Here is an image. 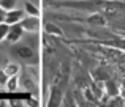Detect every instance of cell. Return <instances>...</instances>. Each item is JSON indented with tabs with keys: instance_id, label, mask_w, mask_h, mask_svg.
Returning <instances> with one entry per match:
<instances>
[{
	"instance_id": "52a82bcc",
	"label": "cell",
	"mask_w": 125,
	"mask_h": 107,
	"mask_svg": "<svg viewBox=\"0 0 125 107\" xmlns=\"http://www.w3.org/2000/svg\"><path fill=\"white\" fill-rule=\"evenodd\" d=\"M24 8H25V11H27L30 16H40V9H38L37 6L33 5V3L25 2V3H24Z\"/></svg>"
},
{
	"instance_id": "6da1fadb",
	"label": "cell",
	"mask_w": 125,
	"mask_h": 107,
	"mask_svg": "<svg viewBox=\"0 0 125 107\" xmlns=\"http://www.w3.org/2000/svg\"><path fill=\"white\" fill-rule=\"evenodd\" d=\"M10 52H11L13 55H16L19 60H22L27 65H37L38 63L37 52H35L32 47H29V46H14V47H11Z\"/></svg>"
},
{
	"instance_id": "7c38bea8",
	"label": "cell",
	"mask_w": 125,
	"mask_h": 107,
	"mask_svg": "<svg viewBox=\"0 0 125 107\" xmlns=\"http://www.w3.org/2000/svg\"><path fill=\"white\" fill-rule=\"evenodd\" d=\"M85 98L90 99V101H94V102H97V98H94V95H92L90 90H85Z\"/></svg>"
},
{
	"instance_id": "ba28073f",
	"label": "cell",
	"mask_w": 125,
	"mask_h": 107,
	"mask_svg": "<svg viewBox=\"0 0 125 107\" xmlns=\"http://www.w3.org/2000/svg\"><path fill=\"white\" fill-rule=\"evenodd\" d=\"M8 32H10V24H6V22H0V41L6 40Z\"/></svg>"
},
{
	"instance_id": "277c9868",
	"label": "cell",
	"mask_w": 125,
	"mask_h": 107,
	"mask_svg": "<svg viewBox=\"0 0 125 107\" xmlns=\"http://www.w3.org/2000/svg\"><path fill=\"white\" fill-rule=\"evenodd\" d=\"M22 19H24V11L22 9H10V11H6L5 14V22L10 25L13 24H18V22H21Z\"/></svg>"
},
{
	"instance_id": "30bf717a",
	"label": "cell",
	"mask_w": 125,
	"mask_h": 107,
	"mask_svg": "<svg viewBox=\"0 0 125 107\" xmlns=\"http://www.w3.org/2000/svg\"><path fill=\"white\" fill-rule=\"evenodd\" d=\"M46 30H48L49 33L59 35V36H62V35H63V33H62V30H60V28H59L57 25H54V24H48V25H46Z\"/></svg>"
},
{
	"instance_id": "4fadbf2b",
	"label": "cell",
	"mask_w": 125,
	"mask_h": 107,
	"mask_svg": "<svg viewBox=\"0 0 125 107\" xmlns=\"http://www.w3.org/2000/svg\"><path fill=\"white\" fill-rule=\"evenodd\" d=\"M5 14H6V11L0 6V22H5Z\"/></svg>"
},
{
	"instance_id": "9c48e42d",
	"label": "cell",
	"mask_w": 125,
	"mask_h": 107,
	"mask_svg": "<svg viewBox=\"0 0 125 107\" xmlns=\"http://www.w3.org/2000/svg\"><path fill=\"white\" fill-rule=\"evenodd\" d=\"M16 0H0V6H2L5 11H10V9H14Z\"/></svg>"
},
{
	"instance_id": "8992f818",
	"label": "cell",
	"mask_w": 125,
	"mask_h": 107,
	"mask_svg": "<svg viewBox=\"0 0 125 107\" xmlns=\"http://www.w3.org/2000/svg\"><path fill=\"white\" fill-rule=\"evenodd\" d=\"M5 87H6V90H8V91H16V90H18V87H19V77L18 76H11L8 79V82L5 83Z\"/></svg>"
},
{
	"instance_id": "8fae6325",
	"label": "cell",
	"mask_w": 125,
	"mask_h": 107,
	"mask_svg": "<svg viewBox=\"0 0 125 107\" xmlns=\"http://www.w3.org/2000/svg\"><path fill=\"white\" fill-rule=\"evenodd\" d=\"M8 79H10V76L3 69H0V85H5V83L8 82Z\"/></svg>"
},
{
	"instance_id": "5bb4252c",
	"label": "cell",
	"mask_w": 125,
	"mask_h": 107,
	"mask_svg": "<svg viewBox=\"0 0 125 107\" xmlns=\"http://www.w3.org/2000/svg\"><path fill=\"white\" fill-rule=\"evenodd\" d=\"M5 63H6V58L2 57V54H0V66H2V65H5Z\"/></svg>"
},
{
	"instance_id": "7a4b0ae2",
	"label": "cell",
	"mask_w": 125,
	"mask_h": 107,
	"mask_svg": "<svg viewBox=\"0 0 125 107\" xmlns=\"http://www.w3.org/2000/svg\"><path fill=\"white\" fill-rule=\"evenodd\" d=\"M24 32L25 30H24V27L21 25V22L13 24V25H10V32H8V35H6V40H8L10 43H18V41L22 38Z\"/></svg>"
},
{
	"instance_id": "5b68a950",
	"label": "cell",
	"mask_w": 125,
	"mask_h": 107,
	"mask_svg": "<svg viewBox=\"0 0 125 107\" xmlns=\"http://www.w3.org/2000/svg\"><path fill=\"white\" fill-rule=\"evenodd\" d=\"M3 71H5L10 77H11V76H19V73H21V66H19L18 63H10V61H6Z\"/></svg>"
},
{
	"instance_id": "3957f363",
	"label": "cell",
	"mask_w": 125,
	"mask_h": 107,
	"mask_svg": "<svg viewBox=\"0 0 125 107\" xmlns=\"http://www.w3.org/2000/svg\"><path fill=\"white\" fill-rule=\"evenodd\" d=\"M21 25L27 32H38V28H40V19L37 16H27V17L24 16V19L21 21Z\"/></svg>"
}]
</instances>
